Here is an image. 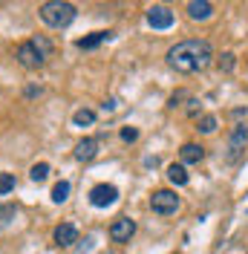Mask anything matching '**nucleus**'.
Instances as JSON below:
<instances>
[{"label":"nucleus","mask_w":248,"mask_h":254,"mask_svg":"<svg viewBox=\"0 0 248 254\" xmlns=\"http://www.w3.org/2000/svg\"><path fill=\"white\" fill-rule=\"evenodd\" d=\"M168 66L182 72V75H190V72H202L208 69L211 61H214V47L205 41V38H190V41H182L176 47L168 49Z\"/></svg>","instance_id":"obj_1"},{"label":"nucleus","mask_w":248,"mask_h":254,"mask_svg":"<svg viewBox=\"0 0 248 254\" xmlns=\"http://www.w3.org/2000/svg\"><path fill=\"white\" fill-rule=\"evenodd\" d=\"M38 12H41V20L47 26H52V29H63V26H69L75 20V6L72 3H63V0H49Z\"/></svg>","instance_id":"obj_2"},{"label":"nucleus","mask_w":248,"mask_h":254,"mask_svg":"<svg viewBox=\"0 0 248 254\" xmlns=\"http://www.w3.org/2000/svg\"><path fill=\"white\" fill-rule=\"evenodd\" d=\"M150 208H153V214L159 217H171L179 211V196L173 193V190L162 188V190H153V196H150Z\"/></svg>","instance_id":"obj_3"},{"label":"nucleus","mask_w":248,"mask_h":254,"mask_svg":"<svg viewBox=\"0 0 248 254\" xmlns=\"http://www.w3.org/2000/svg\"><path fill=\"white\" fill-rule=\"evenodd\" d=\"M246 144H248V127L246 125H237L231 130V136H228V147H225L228 153H225V162L234 165L237 159L246 153Z\"/></svg>","instance_id":"obj_4"},{"label":"nucleus","mask_w":248,"mask_h":254,"mask_svg":"<svg viewBox=\"0 0 248 254\" xmlns=\"http://www.w3.org/2000/svg\"><path fill=\"white\" fill-rule=\"evenodd\" d=\"M15 58H17V64L26 66V69H38V66H44V61H47V58L38 52V47H35L32 41H23V44L17 47Z\"/></svg>","instance_id":"obj_5"},{"label":"nucleus","mask_w":248,"mask_h":254,"mask_svg":"<svg viewBox=\"0 0 248 254\" xmlns=\"http://www.w3.org/2000/svg\"><path fill=\"white\" fill-rule=\"evenodd\" d=\"M119 199V188L116 185H107V182H101V185H95L93 190H90V202H93L95 208H107L113 205Z\"/></svg>","instance_id":"obj_6"},{"label":"nucleus","mask_w":248,"mask_h":254,"mask_svg":"<svg viewBox=\"0 0 248 254\" xmlns=\"http://www.w3.org/2000/svg\"><path fill=\"white\" fill-rule=\"evenodd\" d=\"M133 234H136V220H130V217H122V220H116L110 225V240L113 243H130Z\"/></svg>","instance_id":"obj_7"},{"label":"nucleus","mask_w":248,"mask_h":254,"mask_svg":"<svg viewBox=\"0 0 248 254\" xmlns=\"http://www.w3.org/2000/svg\"><path fill=\"white\" fill-rule=\"evenodd\" d=\"M147 23L153 29H171L173 26V12L168 6H150L147 9Z\"/></svg>","instance_id":"obj_8"},{"label":"nucleus","mask_w":248,"mask_h":254,"mask_svg":"<svg viewBox=\"0 0 248 254\" xmlns=\"http://www.w3.org/2000/svg\"><path fill=\"white\" fill-rule=\"evenodd\" d=\"M179 159H182V165H199L202 159H205V147H202V144L187 142V144H182Z\"/></svg>","instance_id":"obj_9"},{"label":"nucleus","mask_w":248,"mask_h":254,"mask_svg":"<svg viewBox=\"0 0 248 254\" xmlns=\"http://www.w3.org/2000/svg\"><path fill=\"white\" fill-rule=\"evenodd\" d=\"M55 243L58 246H72V243H78V228L72 225V222H61L58 228H55Z\"/></svg>","instance_id":"obj_10"},{"label":"nucleus","mask_w":248,"mask_h":254,"mask_svg":"<svg viewBox=\"0 0 248 254\" xmlns=\"http://www.w3.org/2000/svg\"><path fill=\"white\" fill-rule=\"evenodd\" d=\"M211 15H214V6L208 0H190L187 3V17L190 20H208Z\"/></svg>","instance_id":"obj_11"},{"label":"nucleus","mask_w":248,"mask_h":254,"mask_svg":"<svg viewBox=\"0 0 248 254\" xmlns=\"http://www.w3.org/2000/svg\"><path fill=\"white\" fill-rule=\"evenodd\" d=\"M95 153H98V139H81V142L75 144L78 162H90V159H95Z\"/></svg>","instance_id":"obj_12"},{"label":"nucleus","mask_w":248,"mask_h":254,"mask_svg":"<svg viewBox=\"0 0 248 254\" xmlns=\"http://www.w3.org/2000/svg\"><path fill=\"white\" fill-rule=\"evenodd\" d=\"M110 38H113V32H93V35L78 41V49H95V47H101L104 41H110Z\"/></svg>","instance_id":"obj_13"},{"label":"nucleus","mask_w":248,"mask_h":254,"mask_svg":"<svg viewBox=\"0 0 248 254\" xmlns=\"http://www.w3.org/2000/svg\"><path fill=\"white\" fill-rule=\"evenodd\" d=\"M168 179H171L173 185H187V171H185V165H171L168 168Z\"/></svg>","instance_id":"obj_14"},{"label":"nucleus","mask_w":248,"mask_h":254,"mask_svg":"<svg viewBox=\"0 0 248 254\" xmlns=\"http://www.w3.org/2000/svg\"><path fill=\"white\" fill-rule=\"evenodd\" d=\"M93 122H95V113L87 110V107L75 110V116H72V125H75V127H90Z\"/></svg>","instance_id":"obj_15"},{"label":"nucleus","mask_w":248,"mask_h":254,"mask_svg":"<svg viewBox=\"0 0 248 254\" xmlns=\"http://www.w3.org/2000/svg\"><path fill=\"white\" fill-rule=\"evenodd\" d=\"M69 199V182L66 179H61V182H55V188H52V202H66Z\"/></svg>","instance_id":"obj_16"},{"label":"nucleus","mask_w":248,"mask_h":254,"mask_svg":"<svg viewBox=\"0 0 248 254\" xmlns=\"http://www.w3.org/2000/svg\"><path fill=\"white\" fill-rule=\"evenodd\" d=\"M47 176H49V165L47 162H38V165H32V171H29V179L32 182H47Z\"/></svg>","instance_id":"obj_17"},{"label":"nucleus","mask_w":248,"mask_h":254,"mask_svg":"<svg viewBox=\"0 0 248 254\" xmlns=\"http://www.w3.org/2000/svg\"><path fill=\"white\" fill-rule=\"evenodd\" d=\"M196 127H199V133H214V130H217V116H211V113L199 116Z\"/></svg>","instance_id":"obj_18"},{"label":"nucleus","mask_w":248,"mask_h":254,"mask_svg":"<svg viewBox=\"0 0 248 254\" xmlns=\"http://www.w3.org/2000/svg\"><path fill=\"white\" fill-rule=\"evenodd\" d=\"M32 44L38 47V52H41L44 58H52V44H49V38H44V35H35V38H32Z\"/></svg>","instance_id":"obj_19"},{"label":"nucleus","mask_w":248,"mask_h":254,"mask_svg":"<svg viewBox=\"0 0 248 254\" xmlns=\"http://www.w3.org/2000/svg\"><path fill=\"white\" fill-rule=\"evenodd\" d=\"M15 217H17V208L15 205H0V228H6Z\"/></svg>","instance_id":"obj_20"},{"label":"nucleus","mask_w":248,"mask_h":254,"mask_svg":"<svg viewBox=\"0 0 248 254\" xmlns=\"http://www.w3.org/2000/svg\"><path fill=\"white\" fill-rule=\"evenodd\" d=\"M15 188V174H0V196Z\"/></svg>","instance_id":"obj_21"},{"label":"nucleus","mask_w":248,"mask_h":254,"mask_svg":"<svg viewBox=\"0 0 248 254\" xmlns=\"http://www.w3.org/2000/svg\"><path fill=\"white\" fill-rule=\"evenodd\" d=\"M219 69H222V72H231L234 69V55L231 52H225V55L219 58Z\"/></svg>","instance_id":"obj_22"},{"label":"nucleus","mask_w":248,"mask_h":254,"mask_svg":"<svg viewBox=\"0 0 248 254\" xmlns=\"http://www.w3.org/2000/svg\"><path fill=\"white\" fill-rule=\"evenodd\" d=\"M122 139H124V142H136V139H139V130H136V127H124Z\"/></svg>","instance_id":"obj_23"},{"label":"nucleus","mask_w":248,"mask_h":254,"mask_svg":"<svg viewBox=\"0 0 248 254\" xmlns=\"http://www.w3.org/2000/svg\"><path fill=\"white\" fill-rule=\"evenodd\" d=\"M185 98H187V93H185V90H182V93H176V95L171 98V107L176 110V107H179V101H185Z\"/></svg>","instance_id":"obj_24"},{"label":"nucleus","mask_w":248,"mask_h":254,"mask_svg":"<svg viewBox=\"0 0 248 254\" xmlns=\"http://www.w3.org/2000/svg\"><path fill=\"white\" fill-rule=\"evenodd\" d=\"M101 107H104V113H113V110H116V98H110V101H104Z\"/></svg>","instance_id":"obj_25"}]
</instances>
